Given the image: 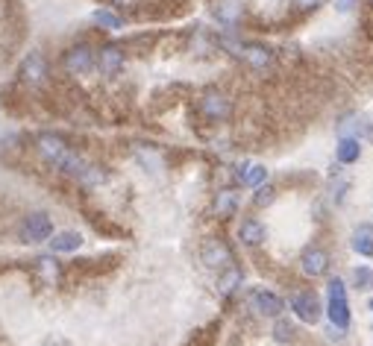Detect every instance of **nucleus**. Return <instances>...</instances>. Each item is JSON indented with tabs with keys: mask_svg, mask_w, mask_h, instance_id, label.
Masks as SVG:
<instances>
[{
	"mask_svg": "<svg viewBox=\"0 0 373 346\" xmlns=\"http://www.w3.org/2000/svg\"><path fill=\"white\" fill-rule=\"evenodd\" d=\"M329 320L338 328L350 326V302H347V288L341 279H329Z\"/></svg>",
	"mask_w": 373,
	"mask_h": 346,
	"instance_id": "1",
	"label": "nucleus"
},
{
	"mask_svg": "<svg viewBox=\"0 0 373 346\" xmlns=\"http://www.w3.org/2000/svg\"><path fill=\"white\" fill-rule=\"evenodd\" d=\"M53 235V220H51V214H44V211H32L24 218L21 223V241L24 244H41Z\"/></svg>",
	"mask_w": 373,
	"mask_h": 346,
	"instance_id": "2",
	"label": "nucleus"
},
{
	"mask_svg": "<svg viewBox=\"0 0 373 346\" xmlns=\"http://www.w3.org/2000/svg\"><path fill=\"white\" fill-rule=\"evenodd\" d=\"M200 258H203V265H206L209 270H226V267L233 265V253H230V246H226L223 241H218V238L203 244Z\"/></svg>",
	"mask_w": 373,
	"mask_h": 346,
	"instance_id": "3",
	"label": "nucleus"
},
{
	"mask_svg": "<svg viewBox=\"0 0 373 346\" xmlns=\"http://www.w3.org/2000/svg\"><path fill=\"white\" fill-rule=\"evenodd\" d=\"M291 308H294V314L303 320V323H318L320 320V300L312 293V291H300L291 296Z\"/></svg>",
	"mask_w": 373,
	"mask_h": 346,
	"instance_id": "4",
	"label": "nucleus"
},
{
	"mask_svg": "<svg viewBox=\"0 0 373 346\" xmlns=\"http://www.w3.org/2000/svg\"><path fill=\"white\" fill-rule=\"evenodd\" d=\"M94 68V51L89 44H77L65 53V71L68 74H89Z\"/></svg>",
	"mask_w": 373,
	"mask_h": 346,
	"instance_id": "5",
	"label": "nucleus"
},
{
	"mask_svg": "<svg viewBox=\"0 0 373 346\" xmlns=\"http://www.w3.org/2000/svg\"><path fill=\"white\" fill-rule=\"evenodd\" d=\"M200 112L206 114L209 121H226V118H230V112H233V106L221 91H206L200 97Z\"/></svg>",
	"mask_w": 373,
	"mask_h": 346,
	"instance_id": "6",
	"label": "nucleus"
},
{
	"mask_svg": "<svg viewBox=\"0 0 373 346\" xmlns=\"http://www.w3.org/2000/svg\"><path fill=\"white\" fill-rule=\"evenodd\" d=\"M238 56L244 59L253 71H268L273 65V53L268 51L265 44H241L238 47Z\"/></svg>",
	"mask_w": 373,
	"mask_h": 346,
	"instance_id": "7",
	"label": "nucleus"
},
{
	"mask_svg": "<svg viewBox=\"0 0 373 346\" xmlns=\"http://www.w3.org/2000/svg\"><path fill=\"white\" fill-rule=\"evenodd\" d=\"M21 79L30 82V86H41L47 79V59L41 53H30L21 65Z\"/></svg>",
	"mask_w": 373,
	"mask_h": 346,
	"instance_id": "8",
	"label": "nucleus"
},
{
	"mask_svg": "<svg viewBox=\"0 0 373 346\" xmlns=\"http://www.w3.org/2000/svg\"><path fill=\"white\" fill-rule=\"evenodd\" d=\"M300 267H303L306 276H323L329 270V255L323 253L320 246H309V250L303 253V258H300Z\"/></svg>",
	"mask_w": 373,
	"mask_h": 346,
	"instance_id": "9",
	"label": "nucleus"
},
{
	"mask_svg": "<svg viewBox=\"0 0 373 346\" xmlns=\"http://www.w3.org/2000/svg\"><path fill=\"white\" fill-rule=\"evenodd\" d=\"M253 308L259 311V314H265V317H280L285 302L280 300L277 293H270V291H256L253 293Z\"/></svg>",
	"mask_w": 373,
	"mask_h": 346,
	"instance_id": "10",
	"label": "nucleus"
},
{
	"mask_svg": "<svg viewBox=\"0 0 373 346\" xmlns=\"http://www.w3.org/2000/svg\"><path fill=\"white\" fill-rule=\"evenodd\" d=\"M212 15L221 24L233 27V24L241 21V15H244V4H241V0H218V4L212 6Z\"/></svg>",
	"mask_w": 373,
	"mask_h": 346,
	"instance_id": "11",
	"label": "nucleus"
},
{
	"mask_svg": "<svg viewBox=\"0 0 373 346\" xmlns=\"http://www.w3.org/2000/svg\"><path fill=\"white\" fill-rule=\"evenodd\" d=\"M97 65H100V71L106 74V76H115V74H121L124 71V51L121 47H103L100 51V56H97Z\"/></svg>",
	"mask_w": 373,
	"mask_h": 346,
	"instance_id": "12",
	"label": "nucleus"
},
{
	"mask_svg": "<svg viewBox=\"0 0 373 346\" xmlns=\"http://www.w3.org/2000/svg\"><path fill=\"white\" fill-rule=\"evenodd\" d=\"M65 150H68L65 138H59V135H53V133H41V135H39V153H41V159L56 161Z\"/></svg>",
	"mask_w": 373,
	"mask_h": 346,
	"instance_id": "13",
	"label": "nucleus"
},
{
	"mask_svg": "<svg viewBox=\"0 0 373 346\" xmlns=\"http://www.w3.org/2000/svg\"><path fill=\"white\" fill-rule=\"evenodd\" d=\"M265 226L259 223L256 218H247V220H241V226H238V241L241 244H247V246H259L265 241Z\"/></svg>",
	"mask_w": 373,
	"mask_h": 346,
	"instance_id": "14",
	"label": "nucleus"
},
{
	"mask_svg": "<svg viewBox=\"0 0 373 346\" xmlns=\"http://www.w3.org/2000/svg\"><path fill=\"white\" fill-rule=\"evenodd\" d=\"M335 156H338V161H341V164L359 161V156H362V144H359V138L344 135L341 141H338V147H335Z\"/></svg>",
	"mask_w": 373,
	"mask_h": 346,
	"instance_id": "15",
	"label": "nucleus"
},
{
	"mask_svg": "<svg viewBox=\"0 0 373 346\" xmlns=\"http://www.w3.org/2000/svg\"><path fill=\"white\" fill-rule=\"evenodd\" d=\"M79 246H83V235L79 232H59L51 241L53 253H74V250H79Z\"/></svg>",
	"mask_w": 373,
	"mask_h": 346,
	"instance_id": "16",
	"label": "nucleus"
},
{
	"mask_svg": "<svg viewBox=\"0 0 373 346\" xmlns=\"http://www.w3.org/2000/svg\"><path fill=\"white\" fill-rule=\"evenodd\" d=\"M353 250L365 255V258H373V229L370 226H359L353 235Z\"/></svg>",
	"mask_w": 373,
	"mask_h": 346,
	"instance_id": "17",
	"label": "nucleus"
},
{
	"mask_svg": "<svg viewBox=\"0 0 373 346\" xmlns=\"http://www.w3.org/2000/svg\"><path fill=\"white\" fill-rule=\"evenodd\" d=\"M235 208H238V197L233 191H221L215 197V214L218 218H233Z\"/></svg>",
	"mask_w": 373,
	"mask_h": 346,
	"instance_id": "18",
	"label": "nucleus"
},
{
	"mask_svg": "<svg viewBox=\"0 0 373 346\" xmlns=\"http://www.w3.org/2000/svg\"><path fill=\"white\" fill-rule=\"evenodd\" d=\"M238 179H241V185H262L268 179V168L265 164H247V168H241Z\"/></svg>",
	"mask_w": 373,
	"mask_h": 346,
	"instance_id": "19",
	"label": "nucleus"
},
{
	"mask_svg": "<svg viewBox=\"0 0 373 346\" xmlns=\"http://www.w3.org/2000/svg\"><path fill=\"white\" fill-rule=\"evenodd\" d=\"M94 24L103 27V29H121V27H124V21L118 18L115 12H109V9H97V12H94Z\"/></svg>",
	"mask_w": 373,
	"mask_h": 346,
	"instance_id": "20",
	"label": "nucleus"
},
{
	"mask_svg": "<svg viewBox=\"0 0 373 346\" xmlns=\"http://www.w3.org/2000/svg\"><path fill=\"white\" fill-rule=\"evenodd\" d=\"M79 182L83 185H100V182H106V173H103V168H97V164H86V168L79 171Z\"/></svg>",
	"mask_w": 373,
	"mask_h": 346,
	"instance_id": "21",
	"label": "nucleus"
},
{
	"mask_svg": "<svg viewBox=\"0 0 373 346\" xmlns=\"http://www.w3.org/2000/svg\"><path fill=\"white\" fill-rule=\"evenodd\" d=\"M238 285H241V270L230 265V267H226V273L221 276V282H218V288H221L223 293H233V291H235Z\"/></svg>",
	"mask_w": 373,
	"mask_h": 346,
	"instance_id": "22",
	"label": "nucleus"
},
{
	"mask_svg": "<svg viewBox=\"0 0 373 346\" xmlns=\"http://www.w3.org/2000/svg\"><path fill=\"white\" fill-rule=\"evenodd\" d=\"M273 200H277V191H273L270 185H256V197H253V203H256L259 208L270 206Z\"/></svg>",
	"mask_w": 373,
	"mask_h": 346,
	"instance_id": "23",
	"label": "nucleus"
},
{
	"mask_svg": "<svg viewBox=\"0 0 373 346\" xmlns=\"http://www.w3.org/2000/svg\"><path fill=\"white\" fill-rule=\"evenodd\" d=\"M294 326H291V323H285V320H280L277 323V328H273V338H277L280 343H288V340H294Z\"/></svg>",
	"mask_w": 373,
	"mask_h": 346,
	"instance_id": "24",
	"label": "nucleus"
},
{
	"mask_svg": "<svg viewBox=\"0 0 373 346\" xmlns=\"http://www.w3.org/2000/svg\"><path fill=\"white\" fill-rule=\"evenodd\" d=\"M138 161H141L150 173H159V171H162V159L153 156V153H144V150H141V153H138Z\"/></svg>",
	"mask_w": 373,
	"mask_h": 346,
	"instance_id": "25",
	"label": "nucleus"
},
{
	"mask_svg": "<svg viewBox=\"0 0 373 346\" xmlns=\"http://www.w3.org/2000/svg\"><path fill=\"white\" fill-rule=\"evenodd\" d=\"M355 285H359V288H373V273L367 270V267H359V270H355Z\"/></svg>",
	"mask_w": 373,
	"mask_h": 346,
	"instance_id": "26",
	"label": "nucleus"
},
{
	"mask_svg": "<svg viewBox=\"0 0 373 346\" xmlns=\"http://www.w3.org/2000/svg\"><path fill=\"white\" fill-rule=\"evenodd\" d=\"M323 4V0H294V6H300L303 12H309V9H318Z\"/></svg>",
	"mask_w": 373,
	"mask_h": 346,
	"instance_id": "27",
	"label": "nucleus"
},
{
	"mask_svg": "<svg viewBox=\"0 0 373 346\" xmlns=\"http://www.w3.org/2000/svg\"><path fill=\"white\" fill-rule=\"evenodd\" d=\"M353 6V0H338V9H341V12H347Z\"/></svg>",
	"mask_w": 373,
	"mask_h": 346,
	"instance_id": "28",
	"label": "nucleus"
},
{
	"mask_svg": "<svg viewBox=\"0 0 373 346\" xmlns=\"http://www.w3.org/2000/svg\"><path fill=\"white\" fill-rule=\"evenodd\" d=\"M44 346H68V343H65V340H59V338H51V340H47Z\"/></svg>",
	"mask_w": 373,
	"mask_h": 346,
	"instance_id": "29",
	"label": "nucleus"
},
{
	"mask_svg": "<svg viewBox=\"0 0 373 346\" xmlns=\"http://www.w3.org/2000/svg\"><path fill=\"white\" fill-rule=\"evenodd\" d=\"M121 4H129V0H121Z\"/></svg>",
	"mask_w": 373,
	"mask_h": 346,
	"instance_id": "30",
	"label": "nucleus"
},
{
	"mask_svg": "<svg viewBox=\"0 0 373 346\" xmlns=\"http://www.w3.org/2000/svg\"><path fill=\"white\" fill-rule=\"evenodd\" d=\"M367 4H370V6H373V0H367Z\"/></svg>",
	"mask_w": 373,
	"mask_h": 346,
	"instance_id": "31",
	"label": "nucleus"
},
{
	"mask_svg": "<svg viewBox=\"0 0 373 346\" xmlns=\"http://www.w3.org/2000/svg\"><path fill=\"white\" fill-rule=\"evenodd\" d=\"M370 308H373V300H370Z\"/></svg>",
	"mask_w": 373,
	"mask_h": 346,
	"instance_id": "32",
	"label": "nucleus"
}]
</instances>
